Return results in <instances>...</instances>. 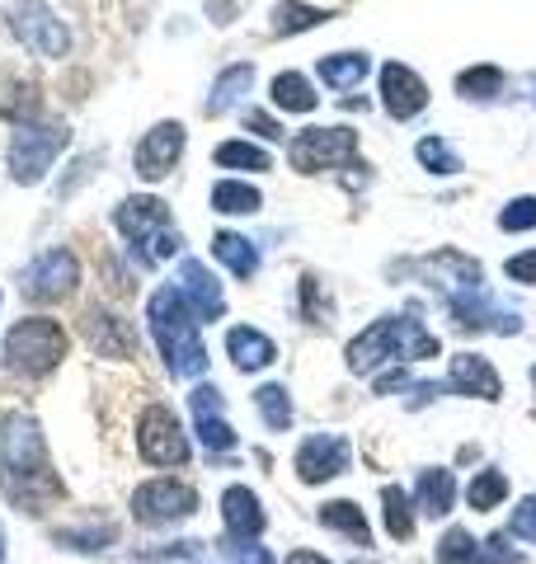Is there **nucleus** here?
Here are the masks:
<instances>
[{"mask_svg": "<svg viewBox=\"0 0 536 564\" xmlns=\"http://www.w3.org/2000/svg\"><path fill=\"white\" fill-rule=\"evenodd\" d=\"M292 170L301 174H325V170H344L357 165V132L353 128H307L292 137Z\"/></svg>", "mask_w": 536, "mask_h": 564, "instance_id": "7", "label": "nucleus"}, {"mask_svg": "<svg viewBox=\"0 0 536 564\" xmlns=\"http://www.w3.org/2000/svg\"><path fill=\"white\" fill-rule=\"evenodd\" d=\"M288 564H330V560H325V555H315V551H292Z\"/></svg>", "mask_w": 536, "mask_h": 564, "instance_id": "46", "label": "nucleus"}, {"mask_svg": "<svg viewBox=\"0 0 536 564\" xmlns=\"http://www.w3.org/2000/svg\"><path fill=\"white\" fill-rule=\"evenodd\" d=\"M382 503H386V532L396 536V541L415 536V508H409V494L396 489V485H386L382 489Z\"/></svg>", "mask_w": 536, "mask_h": 564, "instance_id": "35", "label": "nucleus"}, {"mask_svg": "<svg viewBox=\"0 0 536 564\" xmlns=\"http://www.w3.org/2000/svg\"><path fill=\"white\" fill-rule=\"evenodd\" d=\"M71 132L62 122H20L10 141V180L14 184H39L52 170V161L66 151Z\"/></svg>", "mask_w": 536, "mask_h": 564, "instance_id": "6", "label": "nucleus"}, {"mask_svg": "<svg viewBox=\"0 0 536 564\" xmlns=\"http://www.w3.org/2000/svg\"><path fill=\"white\" fill-rule=\"evenodd\" d=\"M10 29H14V39H20L29 52H39V57H66V47H71L66 24L47 6H39V0L14 6L10 10Z\"/></svg>", "mask_w": 536, "mask_h": 564, "instance_id": "10", "label": "nucleus"}, {"mask_svg": "<svg viewBox=\"0 0 536 564\" xmlns=\"http://www.w3.org/2000/svg\"><path fill=\"white\" fill-rule=\"evenodd\" d=\"M222 518H226V532L240 536V541H255L264 532V508L245 485H231L222 494Z\"/></svg>", "mask_w": 536, "mask_h": 564, "instance_id": "21", "label": "nucleus"}, {"mask_svg": "<svg viewBox=\"0 0 536 564\" xmlns=\"http://www.w3.org/2000/svg\"><path fill=\"white\" fill-rule=\"evenodd\" d=\"M76 282H81V259L71 250H47L24 269L20 288L29 302H62V296L76 292Z\"/></svg>", "mask_w": 536, "mask_h": 564, "instance_id": "11", "label": "nucleus"}, {"mask_svg": "<svg viewBox=\"0 0 536 564\" xmlns=\"http://www.w3.org/2000/svg\"><path fill=\"white\" fill-rule=\"evenodd\" d=\"M504 499H508V475L504 470H475V480L467 485V503L475 513H490V508H499Z\"/></svg>", "mask_w": 536, "mask_h": 564, "instance_id": "32", "label": "nucleus"}, {"mask_svg": "<svg viewBox=\"0 0 536 564\" xmlns=\"http://www.w3.org/2000/svg\"><path fill=\"white\" fill-rule=\"evenodd\" d=\"M0 564H6V532H0Z\"/></svg>", "mask_w": 536, "mask_h": 564, "instance_id": "47", "label": "nucleus"}, {"mask_svg": "<svg viewBox=\"0 0 536 564\" xmlns=\"http://www.w3.org/2000/svg\"><path fill=\"white\" fill-rule=\"evenodd\" d=\"M452 503H457V480H452V470H424L419 475V508L428 518H447L452 513Z\"/></svg>", "mask_w": 536, "mask_h": 564, "instance_id": "26", "label": "nucleus"}, {"mask_svg": "<svg viewBox=\"0 0 536 564\" xmlns=\"http://www.w3.org/2000/svg\"><path fill=\"white\" fill-rule=\"evenodd\" d=\"M349 470V443L339 433H315L297 452V480L301 485H325Z\"/></svg>", "mask_w": 536, "mask_h": 564, "instance_id": "13", "label": "nucleus"}, {"mask_svg": "<svg viewBox=\"0 0 536 564\" xmlns=\"http://www.w3.org/2000/svg\"><path fill=\"white\" fill-rule=\"evenodd\" d=\"M189 404H193V414L203 419V414H222V404H226V400H222L217 386H199V391L189 395Z\"/></svg>", "mask_w": 536, "mask_h": 564, "instance_id": "43", "label": "nucleus"}, {"mask_svg": "<svg viewBox=\"0 0 536 564\" xmlns=\"http://www.w3.org/2000/svg\"><path fill=\"white\" fill-rule=\"evenodd\" d=\"M513 536H517V541H532V545H536V494L513 508Z\"/></svg>", "mask_w": 536, "mask_h": 564, "instance_id": "41", "label": "nucleus"}, {"mask_svg": "<svg viewBox=\"0 0 536 564\" xmlns=\"http://www.w3.org/2000/svg\"><path fill=\"white\" fill-rule=\"evenodd\" d=\"M114 541V527H99V532H57V545H71V551H104Z\"/></svg>", "mask_w": 536, "mask_h": 564, "instance_id": "40", "label": "nucleus"}, {"mask_svg": "<svg viewBox=\"0 0 536 564\" xmlns=\"http://www.w3.org/2000/svg\"><path fill=\"white\" fill-rule=\"evenodd\" d=\"M85 344L99 352V358H132L137 352V329L122 321V315L104 311V306H89L85 311Z\"/></svg>", "mask_w": 536, "mask_h": 564, "instance_id": "16", "label": "nucleus"}, {"mask_svg": "<svg viewBox=\"0 0 536 564\" xmlns=\"http://www.w3.org/2000/svg\"><path fill=\"white\" fill-rule=\"evenodd\" d=\"M199 437H203L207 452H231L236 447V433H231V423L222 414H203L199 419Z\"/></svg>", "mask_w": 536, "mask_h": 564, "instance_id": "37", "label": "nucleus"}, {"mask_svg": "<svg viewBox=\"0 0 536 564\" xmlns=\"http://www.w3.org/2000/svg\"><path fill=\"white\" fill-rule=\"evenodd\" d=\"M66 358V329L47 315H24L6 334V367L20 377H47Z\"/></svg>", "mask_w": 536, "mask_h": 564, "instance_id": "5", "label": "nucleus"}, {"mask_svg": "<svg viewBox=\"0 0 536 564\" xmlns=\"http://www.w3.org/2000/svg\"><path fill=\"white\" fill-rule=\"evenodd\" d=\"M504 273H508L513 282H527V288H536V250L513 254V259L504 263Z\"/></svg>", "mask_w": 536, "mask_h": 564, "instance_id": "42", "label": "nucleus"}, {"mask_svg": "<svg viewBox=\"0 0 536 564\" xmlns=\"http://www.w3.org/2000/svg\"><path fill=\"white\" fill-rule=\"evenodd\" d=\"M199 513V489L184 480H147L132 494V518L147 527H170Z\"/></svg>", "mask_w": 536, "mask_h": 564, "instance_id": "9", "label": "nucleus"}, {"mask_svg": "<svg viewBox=\"0 0 536 564\" xmlns=\"http://www.w3.org/2000/svg\"><path fill=\"white\" fill-rule=\"evenodd\" d=\"M259 207H264L259 188H249L240 180L212 184V212H222V217H249V212H259Z\"/></svg>", "mask_w": 536, "mask_h": 564, "instance_id": "27", "label": "nucleus"}, {"mask_svg": "<svg viewBox=\"0 0 536 564\" xmlns=\"http://www.w3.org/2000/svg\"><path fill=\"white\" fill-rule=\"evenodd\" d=\"M245 122H249V128H255L259 137H268V141H278V137H282V128H278V122L268 118V113H255V109H249V113H245Z\"/></svg>", "mask_w": 536, "mask_h": 564, "instance_id": "44", "label": "nucleus"}, {"mask_svg": "<svg viewBox=\"0 0 536 564\" xmlns=\"http://www.w3.org/2000/svg\"><path fill=\"white\" fill-rule=\"evenodd\" d=\"M39 113V90L29 80H14V76H0V118L10 122H33Z\"/></svg>", "mask_w": 536, "mask_h": 564, "instance_id": "28", "label": "nucleus"}, {"mask_svg": "<svg viewBox=\"0 0 536 564\" xmlns=\"http://www.w3.org/2000/svg\"><path fill=\"white\" fill-rule=\"evenodd\" d=\"M179 292L189 296V306L199 321H217V315L226 311V296H222V282L207 273V263L199 259H184L179 263Z\"/></svg>", "mask_w": 536, "mask_h": 564, "instance_id": "17", "label": "nucleus"}, {"mask_svg": "<svg viewBox=\"0 0 536 564\" xmlns=\"http://www.w3.org/2000/svg\"><path fill=\"white\" fill-rule=\"evenodd\" d=\"M424 269L438 278V288L447 292V302H452V296H467V292H480V288H485V273H480V263L467 259V254H457V250L428 254V259H424Z\"/></svg>", "mask_w": 536, "mask_h": 564, "instance_id": "18", "label": "nucleus"}, {"mask_svg": "<svg viewBox=\"0 0 536 564\" xmlns=\"http://www.w3.org/2000/svg\"><path fill=\"white\" fill-rule=\"evenodd\" d=\"M147 321L160 344V358L174 377H203L207 372V348L199 339V315L179 288H160L147 302Z\"/></svg>", "mask_w": 536, "mask_h": 564, "instance_id": "2", "label": "nucleus"}, {"mask_svg": "<svg viewBox=\"0 0 536 564\" xmlns=\"http://www.w3.org/2000/svg\"><path fill=\"white\" fill-rule=\"evenodd\" d=\"M274 104L288 113H311L315 109V90L307 85V76H297V70H282V76H274Z\"/></svg>", "mask_w": 536, "mask_h": 564, "instance_id": "30", "label": "nucleus"}, {"mask_svg": "<svg viewBox=\"0 0 536 564\" xmlns=\"http://www.w3.org/2000/svg\"><path fill=\"white\" fill-rule=\"evenodd\" d=\"M367 70H372L367 52H334V57H320V80H325L330 90H353V85H363Z\"/></svg>", "mask_w": 536, "mask_h": 564, "instance_id": "23", "label": "nucleus"}, {"mask_svg": "<svg viewBox=\"0 0 536 564\" xmlns=\"http://www.w3.org/2000/svg\"><path fill=\"white\" fill-rule=\"evenodd\" d=\"M532 377H536V372H532Z\"/></svg>", "mask_w": 536, "mask_h": 564, "instance_id": "48", "label": "nucleus"}, {"mask_svg": "<svg viewBox=\"0 0 536 564\" xmlns=\"http://www.w3.org/2000/svg\"><path fill=\"white\" fill-rule=\"evenodd\" d=\"M438 564H523V555L508 551L504 536H490V541H475L471 532L452 527L442 541H438Z\"/></svg>", "mask_w": 536, "mask_h": 564, "instance_id": "15", "label": "nucleus"}, {"mask_svg": "<svg viewBox=\"0 0 536 564\" xmlns=\"http://www.w3.org/2000/svg\"><path fill=\"white\" fill-rule=\"evenodd\" d=\"M415 155H419V165H424L428 174H461V155L447 147L442 137H424L419 147H415Z\"/></svg>", "mask_w": 536, "mask_h": 564, "instance_id": "36", "label": "nucleus"}, {"mask_svg": "<svg viewBox=\"0 0 536 564\" xmlns=\"http://www.w3.org/2000/svg\"><path fill=\"white\" fill-rule=\"evenodd\" d=\"M409 386V377L405 372H390V377H377V395H396V391H405Z\"/></svg>", "mask_w": 536, "mask_h": 564, "instance_id": "45", "label": "nucleus"}, {"mask_svg": "<svg viewBox=\"0 0 536 564\" xmlns=\"http://www.w3.org/2000/svg\"><path fill=\"white\" fill-rule=\"evenodd\" d=\"M118 231L132 240V254L141 269H151V263L160 259H170L179 245V231H174V217H170V207L160 203V198H128L118 207Z\"/></svg>", "mask_w": 536, "mask_h": 564, "instance_id": "4", "label": "nucleus"}, {"mask_svg": "<svg viewBox=\"0 0 536 564\" xmlns=\"http://www.w3.org/2000/svg\"><path fill=\"white\" fill-rule=\"evenodd\" d=\"M255 404H259V414H264V423H268L274 433H288V429H292V395H288V386H278V381L259 386Z\"/></svg>", "mask_w": 536, "mask_h": 564, "instance_id": "31", "label": "nucleus"}, {"mask_svg": "<svg viewBox=\"0 0 536 564\" xmlns=\"http://www.w3.org/2000/svg\"><path fill=\"white\" fill-rule=\"evenodd\" d=\"M249 85H255V66H249V62L226 66L222 76H217V85H212V95H207V118L231 113V109H236V104L249 95Z\"/></svg>", "mask_w": 536, "mask_h": 564, "instance_id": "22", "label": "nucleus"}, {"mask_svg": "<svg viewBox=\"0 0 536 564\" xmlns=\"http://www.w3.org/2000/svg\"><path fill=\"white\" fill-rule=\"evenodd\" d=\"M137 452L147 466H184L189 462V437L179 429L174 410L165 404H147L137 419Z\"/></svg>", "mask_w": 536, "mask_h": 564, "instance_id": "8", "label": "nucleus"}, {"mask_svg": "<svg viewBox=\"0 0 536 564\" xmlns=\"http://www.w3.org/2000/svg\"><path fill=\"white\" fill-rule=\"evenodd\" d=\"M349 372L353 377H372L382 362H400V358H438V339L424 329L415 311L405 315H382L372 321L357 339L349 344Z\"/></svg>", "mask_w": 536, "mask_h": 564, "instance_id": "3", "label": "nucleus"}, {"mask_svg": "<svg viewBox=\"0 0 536 564\" xmlns=\"http://www.w3.org/2000/svg\"><path fill=\"white\" fill-rule=\"evenodd\" d=\"M320 527H330V532H344L353 545H363V551L372 545V527L363 518V508L349 503V499H334V503L320 508Z\"/></svg>", "mask_w": 536, "mask_h": 564, "instance_id": "24", "label": "nucleus"}, {"mask_svg": "<svg viewBox=\"0 0 536 564\" xmlns=\"http://www.w3.org/2000/svg\"><path fill=\"white\" fill-rule=\"evenodd\" d=\"M325 20H334L330 10H315V6H307V0H282V6L274 10V33L278 39L282 33H307V29L325 24Z\"/></svg>", "mask_w": 536, "mask_h": 564, "instance_id": "29", "label": "nucleus"}, {"mask_svg": "<svg viewBox=\"0 0 536 564\" xmlns=\"http://www.w3.org/2000/svg\"><path fill=\"white\" fill-rule=\"evenodd\" d=\"M226 352H231V362L240 367V372H264L268 362L278 358V344L268 339L264 329H249V325H236L226 334Z\"/></svg>", "mask_w": 536, "mask_h": 564, "instance_id": "20", "label": "nucleus"}, {"mask_svg": "<svg viewBox=\"0 0 536 564\" xmlns=\"http://www.w3.org/2000/svg\"><path fill=\"white\" fill-rule=\"evenodd\" d=\"M499 226L504 231H536V198L527 193V198H513L504 212H499Z\"/></svg>", "mask_w": 536, "mask_h": 564, "instance_id": "38", "label": "nucleus"}, {"mask_svg": "<svg viewBox=\"0 0 536 564\" xmlns=\"http://www.w3.org/2000/svg\"><path fill=\"white\" fill-rule=\"evenodd\" d=\"M212 254H217L226 269L236 278H245V282L259 273V250L245 236H236V231H217V236H212Z\"/></svg>", "mask_w": 536, "mask_h": 564, "instance_id": "25", "label": "nucleus"}, {"mask_svg": "<svg viewBox=\"0 0 536 564\" xmlns=\"http://www.w3.org/2000/svg\"><path fill=\"white\" fill-rule=\"evenodd\" d=\"M0 489L20 513H47L62 499V475L47 462L39 419L29 414L0 419Z\"/></svg>", "mask_w": 536, "mask_h": 564, "instance_id": "1", "label": "nucleus"}, {"mask_svg": "<svg viewBox=\"0 0 536 564\" xmlns=\"http://www.w3.org/2000/svg\"><path fill=\"white\" fill-rule=\"evenodd\" d=\"M452 391H461V395H480V400H499L504 395V381H499V372L490 367V358H480V352H457L452 358Z\"/></svg>", "mask_w": 536, "mask_h": 564, "instance_id": "19", "label": "nucleus"}, {"mask_svg": "<svg viewBox=\"0 0 536 564\" xmlns=\"http://www.w3.org/2000/svg\"><path fill=\"white\" fill-rule=\"evenodd\" d=\"M382 104L396 122H409L415 113H424L428 109V85L419 80V70H409L400 62L382 66Z\"/></svg>", "mask_w": 536, "mask_h": 564, "instance_id": "14", "label": "nucleus"}, {"mask_svg": "<svg viewBox=\"0 0 536 564\" xmlns=\"http://www.w3.org/2000/svg\"><path fill=\"white\" fill-rule=\"evenodd\" d=\"M499 90H504V70L499 66H471V70H461L457 76V95L461 99H494Z\"/></svg>", "mask_w": 536, "mask_h": 564, "instance_id": "34", "label": "nucleus"}, {"mask_svg": "<svg viewBox=\"0 0 536 564\" xmlns=\"http://www.w3.org/2000/svg\"><path fill=\"white\" fill-rule=\"evenodd\" d=\"M274 165V155H268L264 147H255V141H222L217 147V170H249L259 174Z\"/></svg>", "mask_w": 536, "mask_h": 564, "instance_id": "33", "label": "nucleus"}, {"mask_svg": "<svg viewBox=\"0 0 536 564\" xmlns=\"http://www.w3.org/2000/svg\"><path fill=\"white\" fill-rule=\"evenodd\" d=\"M184 141H189L184 122H156V128L141 137L137 151H132L137 174H141V180H151V184H160L179 165V155H184Z\"/></svg>", "mask_w": 536, "mask_h": 564, "instance_id": "12", "label": "nucleus"}, {"mask_svg": "<svg viewBox=\"0 0 536 564\" xmlns=\"http://www.w3.org/2000/svg\"><path fill=\"white\" fill-rule=\"evenodd\" d=\"M222 555H226L231 564H278L274 555L264 551V545H255V541H240V536L222 541Z\"/></svg>", "mask_w": 536, "mask_h": 564, "instance_id": "39", "label": "nucleus"}]
</instances>
